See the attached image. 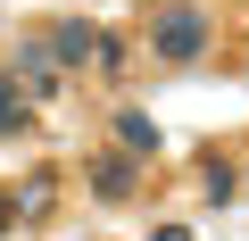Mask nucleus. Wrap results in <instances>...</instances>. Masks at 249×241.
I'll list each match as a JSON object with an SVG mask.
<instances>
[{
    "label": "nucleus",
    "mask_w": 249,
    "mask_h": 241,
    "mask_svg": "<svg viewBox=\"0 0 249 241\" xmlns=\"http://www.w3.org/2000/svg\"><path fill=\"white\" fill-rule=\"evenodd\" d=\"M142 42H150L158 67H199L208 58V9H199V0H150Z\"/></svg>",
    "instance_id": "obj_1"
},
{
    "label": "nucleus",
    "mask_w": 249,
    "mask_h": 241,
    "mask_svg": "<svg viewBox=\"0 0 249 241\" xmlns=\"http://www.w3.org/2000/svg\"><path fill=\"white\" fill-rule=\"evenodd\" d=\"M133 191H142V158L124 150V142L91 158V200H108V208H124V200H133Z\"/></svg>",
    "instance_id": "obj_2"
},
{
    "label": "nucleus",
    "mask_w": 249,
    "mask_h": 241,
    "mask_svg": "<svg viewBox=\"0 0 249 241\" xmlns=\"http://www.w3.org/2000/svg\"><path fill=\"white\" fill-rule=\"evenodd\" d=\"M100 34H108V25H83V17L42 25V42H50V58H58V67H91V58H100Z\"/></svg>",
    "instance_id": "obj_3"
},
{
    "label": "nucleus",
    "mask_w": 249,
    "mask_h": 241,
    "mask_svg": "<svg viewBox=\"0 0 249 241\" xmlns=\"http://www.w3.org/2000/svg\"><path fill=\"white\" fill-rule=\"evenodd\" d=\"M9 75H17V83H25V100H50V92H58V75H67V67H58V58H50V42H42V34H34V42H17V67H9Z\"/></svg>",
    "instance_id": "obj_4"
},
{
    "label": "nucleus",
    "mask_w": 249,
    "mask_h": 241,
    "mask_svg": "<svg viewBox=\"0 0 249 241\" xmlns=\"http://www.w3.org/2000/svg\"><path fill=\"white\" fill-rule=\"evenodd\" d=\"M9 200H17V224H42V216H50V200H58V175L42 167V175H25Z\"/></svg>",
    "instance_id": "obj_5"
},
{
    "label": "nucleus",
    "mask_w": 249,
    "mask_h": 241,
    "mask_svg": "<svg viewBox=\"0 0 249 241\" xmlns=\"http://www.w3.org/2000/svg\"><path fill=\"white\" fill-rule=\"evenodd\" d=\"M199 191H208V200H232V191H241V167H232L224 150H199Z\"/></svg>",
    "instance_id": "obj_6"
},
{
    "label": "nucleus",
    "mask_w": 249,
    "mask_h": 241,
    "mask_svg": "<svg viewBox=\"0 0 249 241\" xmlns=\"http://www.w3.org/2000/svg\"><path fill=\"white\" fill-rule=\"evenodd\" d=\"M116 142L133 150V158H158V125H150L142 108H116Z\"/></svg>",
    "instance_id": "obj_7"
},
{
    "label": "nucleus",
    "mask_w": 249,
    "mask_h": 241,
    "mask_svg": "<svg viewBox=\"0 0 249 241\" xmlns=\"http://www.w3.org/2000/svg\"><path fill=\"white\" fill-rule=\"evenodd\" d=\"M17 125H25V83L0 67V133H17Z\"/></svg>",
    "instance_id": "obj_8"
},
{
    "label": "nucleus",
    "mask_w": 249,
    "mask_h": 241,
    "mask_svg": "<svg viewBox=\"0 0 249 241\" xmlns=\"http://www.w3.org/2000/svg\"><path fill=\"white\" fill-rule=\"evenodd\" d=\"M0 233H17V200L9 191H0Z\"/></svg>",
    "instance_id": "obj_9"
},
{
    "label": "nucleus",
    "mask_w": 249,
    "mask_h": 241,
    "mask_svg": "<svg viewBox=\"0 0 249 241\" xmlns=\"http://www.w3.org/2000/svg\"><path fill=\"white\" fill-rule=\"evenodd\" d=\"M150 241H191V233H183V224H158V233H150Z\"/></svg>",
    "instance_id": "obj_10"
}]
</instances>
